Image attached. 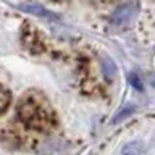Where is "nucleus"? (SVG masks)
I'll use <instances>...</instances> for the list:
<instances>
[{
	"mask_svg": "<svg viewBox=\"0 0 155 155\" xmlns=\"http://www.w3.org/2000/svg\"><path fill=\"white\" fill-rule=\"evenodd\" d=\"M18 115L24 124L34 129H45L53 124V111L48 108L47 102H41V95L34 92L21 99L18 107Z\"/></svg>",
	"mask_w": 155,
	"mask_h": 155,
	"instance_id": "obj_1",
	"label": "nucleus"
},
{
	"mask_svg": "<svg viewBox=\"0 0 155 155\" xmlns=\"http://www.w3.org/2000/svg\"><path fill=\"white\" fill-rule=\"evenodd\" d=\"M18 8L24 13H29V15H34V16H41V18H55L53 15L48 12L45 7H42L41 3L37 2H28V3H19Z\"/></svg>",
	"mask_w": 155,
	"mask_h": 155,
	"instance_id": "obj_2",
	"label": "nucleus"
},
{
	"mask_svg": "<svg viewBox=\"0 0 155 155\" xmlns=\"http://www.w3.org/2000/svg\"><path fill=\"white\" fill-rule=\"evenodd\" d=\"M131 16H133V7L131 5H121L111 13L110 21L116 26H123L131 19Z\"/></svg>",
	"mask_w": 155,
	"mask_h": 155,
	"instance_id": "obj_3",
	"label": "nucleus"
},
{
	"mask_svg": "<svg viewBox=\"0 0 155 155\" xmlns=\"http://www.w3.org/2000/svg\"><path fill=\"white\" fill-rule=\"evenodd\" d=\"M145 153H147L145 144L140 142V140H133V142H128L123 145L120 155H145Z\"/></svg>",
	"mask_w": 155,
	"mask_h": 155,
	"instance_id": "obj_4",
	"label": "nucleus"
},
{
	"mask_svg": "<svg viewBox=\"0 0 155 155\" xmlns=\"http://www.w3.org/2000/svg\"><path fill=\"white\" fill-rule=\"evenodd\" d=\"M102 70H104V74H105V78H107V79H110V81L113 79L115 74H116V65H115V63L110 60V58H105V60H104Z\"/></svg>",
	"mask_w": 155,
	"mask_h": 155,
	"instance_id": "obj_5",
	"label": "nucleus"
},
{
	"mask_svg": "<svg viewBox=\"0 0 155 155\" xmlns=\"http://www.w3.org/2000/svg\"><path fill=\"white\" fill-rule=\"evenodd\" d=\"M134 110H136L134 105H128V107H124V108H121L118 113L113 116V123H118V121H121V120H124V118H128V116H131V115L134 113Z\"/></svg>",
	"mask_w": 155,
	"mask_h": 155,
	"instance_id": "obj_6",
	"label": "nucleus"
},
{
	"mask_svg": "<svg viewBox=\"0 0 155 155\" xmlns=\"http://www.w3.org/2000/svg\"><path fill=\"white\" fill-rule=\"evenodd\" d=\"M128 79H129V84L134 87L136 91H142L144 89V84H142V79L136 74V73H131V74L128 76Z\"/></svg>",
	"mask_w": 155,
	"mask_h": 155,
	"instance_id": "obj_7",
	"label": "nucleus"
},
{
	"mask_svg": "<svg viewBox=\"0 0 155 155\" xmlns=\"http://www.w3.org/2000/svg\"><path fill=\"white\" fill-rule=\"evenodd\" d=\"M7 100H8V97H7V94L0 89V111H2L3 108H5V105H7Z\"/></svg>",
	"mask_w": 155,
	"mask_h": 155,
	"instance_id": "obj_8",
	"label": "nucleus"
},
{
	"mask_svg": "<svg viewBox=\"0 0 155 155\" xmlns=\"http://www.w3.org/2000/svg\"><path fill=\"white\" fill-rule=\"evenodd\" d=\"M150 84H152V86L155 87V78H152V81H150Z\"/></svg>",
	"mask_w": 155,
	"mask_h": 155,
	"instance_id": "obj_9",
	"label": "nucleus"
}]
</instances>
